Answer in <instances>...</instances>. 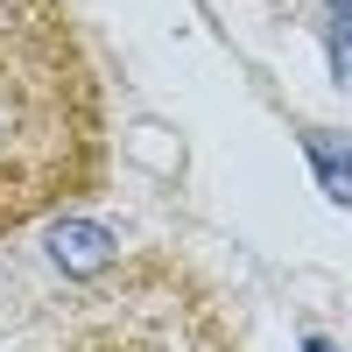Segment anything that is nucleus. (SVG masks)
I'll return each mask as SVG.
<instances>
[{
    "mask_svg": "<svg viewBox=\"0 0 352 352\" xmlns=\"http://www.w3.org/2000/svg\"><path fill=\"white\" fill-rule=\"evenodd\" d=\"M310 352H331V345H324V338H310Z\"/></svg>",
    "mask_w": 352,
    "mask_h": 352,
    "instance_id": "423d86ee",
    "label": "nucleus"
},
{
    "mask_svg": "<svg viewBox=\"0 0 352 352\" xmlns=\"http://www.w3.org/2000/svg\"><path fill=\"white\" fill-rule=\"evenodd\" d=\"M56 352H240L219 296L184 261H134L71 310Z\"/></svg>",
    "mask_w": 352,
    "mask_h": 352,
    "instance_id": "f03ea898",
    "label": "nucleus"
},
{
    "mask_svg": "<svg viewBox=\"0 0 352 352\" xmlns=\"http://www.w3.org/2000/svg\"><path fill=\"white\" fill-rule=\"evenodd\" d=\"M310 155H317V169H324V184H331V197L338 204H352V148L338 155L324 134H310Z\"/></svg>",
    "mask_w": 352,
    "mask_h": 352,
    "instance_id": "20e7f679",
    "label": "nucleus"
},
{
    "mask_svg": "<svg viewBox=\"0 0 352 352\" xmlns=\"http://www.w3.org/2000/svg\"><path fill=\"white\" fill-rule=\"evenodd\" d=\"M50 261L64 275H113L120 268V240H113L106 226H85V219H64L50 232Z\"/></svg>",
    "mask_w": 352,
    "mask_h": 352,
    "instance_id": "7ed1b4c3",
    "label": "nucleus"
},
{
    "mask_svg": "<svg viewBox=\"0 0 352 352\" xmlns=\"http://www.w3.org/2000/svg\"><path fill=\"white\" fill-rule=\"evenodd\" d=\"M331 14H338V28L352 36V0H331Z\"/></svg>",
    "mask_w": 352,
    "mask_h": 352,
    "instance_id": "39448f33",
    "label": "nucleus"
},
{
    "mask_svg": "<svg viewBox=\"0 0 352 352\" xmlns=\"http://www.w3.org/2000/svg\"><path fill=\"white\" fill-rule=\"evenodd\" d=\"M106 78L71 0H0V240L106 184Z\"/></svg>",
    "mask_w": 352,
    "mask_h": 352,
    "instance_id": "f257e3e1",
    "label": "nucleus"
}]
</instances>
